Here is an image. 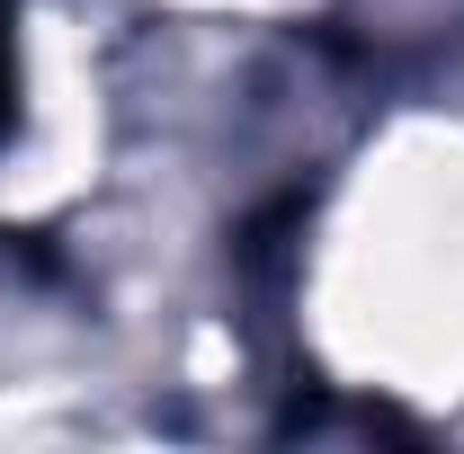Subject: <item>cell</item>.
<instances>
[{"label":"cell","mask_w":464,"mask_h":454,"mask_svg":"<svg viewBox=\"0 0 464 454\" xmlns=\"http://www.w3.org/2000/svg\"><path fill=\"white\" fill-rule=\"evenodd\" d=\"M0 116H9V54H0Z\"/></svg>","instance_id":"cell-1"}]
</instances>
